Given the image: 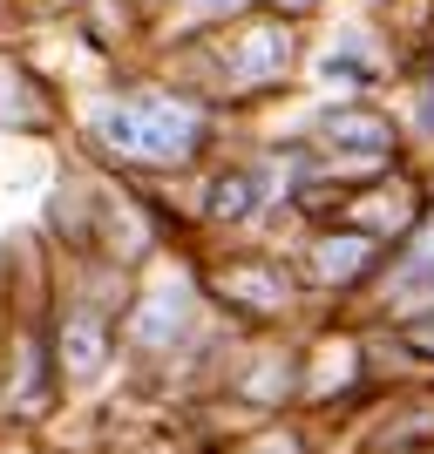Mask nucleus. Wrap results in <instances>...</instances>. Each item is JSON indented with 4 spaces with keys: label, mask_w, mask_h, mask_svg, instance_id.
<instances>
[{
    "label": "nucleus",
    "mask_w": 434,
    "mask_h": 454,
    "mask_svg": "<svg viewBox=\"0 0 434 454\" xmlns=\"http://www.w3.org/2000/svg\"><path fill=\"white\" fill-rule=\"evenodd\" d=\"M231 136H238V122L210 95H197L184 75H170L163 61L115 68V75L68 95V156L122 176V184L177 190Z\"/></svg>",
    "instance_id": "1"
},
{
    "label": "nucleus",
    "mask_w": 434,
    "mask_h": 454,
    "mask_svg": "<svg viewBox=\"0 0 434 454\" xmlns=\"http://www.w3.org/2000/svg\"><path fill=\"white\" fill-rule=\"evenodd\" d=\"M55 265L41 231H20L0 258V434H48L68 400L55 373Z\"/></svg>",
    "instance_id": "2"
},
{
    "label": "nucleus",
    "mask_w": 434,
    "mask_h": 454,
    "mask_svg": "<svg viewBox=\"0 0 434 454\" xmlns=\"http://www.w3.org/2000/svg\"><path fill=\"white\" fill-rule=\"evenodd\" d=\"M305 48H312V27L258 7V14L231 20L217 35L190 41V48H170V55H150V61H163L197 95H210L231 122H251V115L305 95Z\"/></svg>",
    "instance_id": "3"
},
{
    "label": "nucleus",
    "mask_w": 434,
    "mask_h": 454,
    "mask_svg": "<svg viewBox=\"0 0 434 454\" xmlns=\"http://www.w3.org/2000/svg\"><path fill=\"white\" fill-rule=\"evenodd\" d=\"M55 373H61V400L75 407H102L122 394V305H130L136 271H115L102 258H55Z\"/></svg>",
    "instance_id": "4"
},
{
    "label": "nucleus",
    "mask_w": 434,
    "mask_h": 454,
    "mask_svg": "<svg viewBox=\"0 0 434 454\" xmlns=\"http://www.w3.org/2000/svg\"><path fill=\"white\" fill-rule=\"evenodd\" d=\"M285 115H292V122H258V129L299 136L326 184H374V176H387V170L421 163L387 95H292ZM238 129H245V122H238Z\"/></svg>",
    "instance_id": "5"
},
{
    "label": "nucleus",
    "mask_w": 434,
    "mask_h": 454,
    "mask_svg": "<svg viewBox=\"0 0 434 454\" xmlns=\"http://www.w3.org/2000/svg\"><path fill=\"white\" fill-rule=\"evenodd\" d=\"M197 271H204V299L210 312L245 333V340H264V333H305L320 319L312 299H305L299 271H292V251L258 238V245H197Z\"/></svg>",
    "instance_id": "6"
},
{
    "label": "nucleus",
    "mask_w": 434,
    "mask_h": 454,
    "mask_svg": "<svg viewBox=\"0 0 434 454\" xmlns=\"http://www.w3.org/2000/svg\"><path fill=\"white\" fill-rule=\"evenodd\" d=\"M407 41L387 14H326L305 48V95H394Z\"/></svg>",
    "instance_id": "7"
},
{
    "label": "nucleus",
    "mask_w": 434,
    "mask_h": 454,
    "mask_svg": "<svg viewBox=\"0 0 434 454\" xmlns=\"http://www.w3.org/2000/svg\"><path fill=\"white\" fill-rule=\"evenodd\" d=\"M285 251H292V271H299L305 299H312V312H367L380 292V278H387V265H394V245H380V238H367V231L353 224H299L285 231Z\"/></svg>",
    "instance_id": "8"
},
{
    "label": "nucleus",
    "mask_w": 434,
    "mask_h": 454,
    "mask_svg": "<svg viewBox=\"0 0 434 454\" xmlns=\"http://www.w3.org/2000/svg\"><path fill=\"white\" fill-rule=\"evenodd\" d=\"M0 143H68V82L35 41H0Z\"/></svg>",
    "instance_id": "9"
},
{
    "label": "nucleus",
    "mask_w": 434,
    "mask_h": 454,
    "mask_svg": "<svg viewBox=\"0 0 434 454\" xmlns=\"http://www.w3.org/2000/svg\"><path fill=\"white\" fill-rule=\"evenodd\" d=\"M387 102H394V115H400V129H407V143H414V156L434 163V27L407 41V61H400V82H394Z\"/></svg>",
    "instance_id": "10"
},
{
    "label": "nucleus",
    "mask_w": 434,
    "mask_h": 454,
    "mask_svg": "<svg viewBox=\"0 0 434 454\" xmlns=\"http://www.w3.org/2000/svg\"><path fill=\"white\" fill-rule=\"evenodd\" d=\"M264 0H170L163 14H156L150 27V55H170V48H190V41L217 35V27H231V20L258 14Z\"/></svg>",
    "instance_id": "11"
},
{
    "label": "nucleus",
    "mask_w": 434,
    "mask_h": 454,
    "mask_svg": "<svg viewBox=\"0 0 434 454\" xmlns=\"http://www.w3.org/2000/svg\"><path fill=\"white\" fill-rule=\"evenodd\" d=\"M217 454H326V448H320V427L292 414V420H258L245 434H231Z\"/></svg>",
    "instance_id": "12"
},
{
    "label": "nucleus",
    "mask_w": 434,
    "mask_h": 454,
    "mask_svg": "<svg viewBox=\"0 0 434 454\" xmlns=\"http://www.w3.org/2000/svg\"><path fill=\"white\" fill-rule=\"evenodd\" d=\"M421 278H434V210L421 217V231L407 238V245L394 251V265H387V278H380V292H394V285H421ZM374 292V299H380Z\"/></svg>",
    "instance_id": "13"
},
{
    "label": "nucleus",
    "mask_w": 434,
    "mask_h": 454,
    "mask_svg": "<svg viewBox=\"0 0 434 454\" xmlns=\"http://www.w3.org/2000/svg\"><path fill=\"white\" fill-rule=\"evenodd\" d=\"M264 14H285L299 27H320L326 14H340V0H264Z\"/></svg>",
    "instance_id": "14"
},
{
    "label": "nucleus",
    "mask_w": 434,
    "mask_h": 454,
    "mask_svg": "<svg viewBox=\"0 0 434 454\" xmlns=\"http://www.w3.org/2000/svg\"><path fill=\"white\" fill-rule=\"evenodd\" d=\"M340 7H353V14H394L400 0H340Z\"/></svg>",
    "instance_id": "15"
},
{
    "label": "nucleus",
    "mask_w": 434,
    "mask_h": 454,
    "mask_svg": "<svg viewBox=\"0 0 434 454\" xmlns=\"http://www.w3.org/2000/svg\"><path fill=\"white\" fill-rule=\"evenodd\" d=\"M428 176H434V163H428Z\"/></svg>",
    "instance_id": "16"
}]
</instances>
